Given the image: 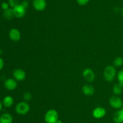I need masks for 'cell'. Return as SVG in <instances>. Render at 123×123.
I'll list each match as a JSON object with an SVG mask.
<instances>
[{
	"instance_id": "17",
	"label": "cell",
	"mask_w": 123,
	"mask_h": 123,
	"mask_svg": "<svg viewBox=\"0 0 123 123\" xmlns=\"http://www.w3.org/2000/svg\"><path fill=\"white\" fill-rule=\"evenodd\" d=\"M3 17L5 19L8 20H10L13 19L14 17V13H13V10L12 8H9L7 10H4L3 12Z\"/></svg>"
},
{
	"instance_id": "11",
	"label": "cell",
	"mask_w": 123,
	"mask_h": 123,
	"mask_svg": "<svg viewBox=\"0 0 123 123\" xmlns=\"http://www.w3.org/2000/svg\"><path fill=\"white\" fill-rule=\"evenodd\" d=\"M32 6L38 12H42L46 8V0H32Z\"/></svg>"
},
{
	"instance_id": "10",
	"label": "cell",
	"mask_w": 123,
	"mask_h": 123,
	"mask_svg": "<svg viewBox=\"0 0 123 123\" xmlns=\"http://www.w3.org/2000/svg\"><path fill=\"white\" fill-rule=\"evenodd\" d=\"M4 88L8 90H14L18 87V82L14 78H8L4 81Z\"/></svg>"
},
{
	"instance_id": "12",
	"label": "cell",
	"mask_w": 123,
	"mask_h": 123,
	"mask_svg": "<svg viewBox=\"0 0 123 123\" xmlns=\"http://www.w3.org/2000/svg\"><path fill=\"white\" fill-rule=\"evenodd\" d=\"M82 92L86 96H92L95 93V89L91 84H85L82 88Z\"/></svg>"
},
{
	"instance_id": "20",
	"label": "cell",
	"mask_w": 123,
	"mask_h": 123,
	"mask_svg": "<svg viewBox=\"0 0 123 123\" xmlns=\"http://www.w3.org/2000/svg\"><path fill=\"white\" fill-rule=\"evenodd\" d=\"M117 78L118 83L121 84L123 86V69L120 70L117 72Z\"/></svg>"
},
{
	"instance_id": "16",
	"label": "cell",
	"mask_w": 123,
	"mask_h": 123,
	"mask_svg": "<svg viewBox=\"0 0 123 123\" xmlns=\"http://www.w3.org/2000/svg\"><path fill=\"white\" fill-rule=\"evenodd\" d=\"M112 92L115 95L120 96L123 92V86L119 83L115 84L112 88Z\"/></svg>"
},
{
	"instance_id": "24",
	"label": "cell",
	"mask_w": 123,
	"mask_h": 123,
	"mask_svg": "<svg viewBox=\"0 0 123 123\" xmlns=\"http://www.w3.org/2000/svg\"><path fill=\"white\" fill-rule=\"evenodd\" d=\"M20 4L24 6L25 8H27L29 6V2L28 1H26V0H23V1L20 2Z\"/></svg>"
},
{
	"instance_id": "6",
	"label": "cell",
	"mask_w": 123,
	"mask_h": 123,
	"mask_svg": "<svg viewBox=\"0 0 123 123\" xmlns=\"http://www.w3.org/2000/svg\"><path fill=\"white\" fill-rule=\"evenodd\" d=\"M106 115V110L103 107H97L92 112V115L96 119H102Z\"/></svg>"
},
{
	"instance_id": "1",
	"label": "cell",
	"mask_w": 123,
	"mask_h": 123,
	"mask_svg": "<svg viewBox=\"0 0 123 123\" xmlns=\"http://www.w3.org/2000/svg\"><path fill=\"white\" fill-rule=\"evenodd\" d=\"M117 75V69L114 65H108L103 71V77L108 82H112Z\"/></svg>"
},
{
	"instance_id": "27",
	"label": "cell",
	"mask_w": 123,
	"mask_h": 123,
	"mask_svg": "<svg viewBox=\"0 0 123 123\" xmlns=\"http://www.w3.org/2000/svg\"><path fill=\"white\" fill-rule=\"evenodd\" d=\"M56 123H63V122H62L61 119H58V120L56 122Z\"/></svg>"
},
{
	"instance_id": "5",
	"label": "cell",
	"mask_w": 123,
	"mask_h": 123,
	"mask_svg": "<svg viewBox=\"0 0 123 123\" xmlns=\"http://www.w3.org/2000/svg\"><path fill=\"white\" fill-rule=\"evenodd\" d=\"M82 75L88 83H92L96 79V74L90 68L85 69L82 72Z\"/></svg>"
},
{
	"instance_id": "22",
	"label": "cell",
	"mask_w": 123,
	"mask_h": 123,
	"mask_svg": "<svg viewBox=\"0 0 123 123\" xmlns=\"http://www.w3.org/2000/svg\"><path fill=\"white\" fill-rule=\"evenodd\" d=\"M90 0H76V2L79 6H84L88 4Z\"/></svg>"
},
{
	"instance_id": "30",
	"label": "cell",
	"mask_w": 123,
	"mask_h": 123,
	"mask_svg": "<svg viewBox=\"0 0 123 123\" xmlns=\"http://www.w3.org/2000/svg\"><path fill=\"white\" fill-rule=\"evenodd\" d=\"M26 1H31V0H26Z\"/></svg>"
},
{
	"instance_id": "28",
	"label": "cell",
	"mask_w": 123,
	"mask_h": 123,
	"mask_svg": "<svg viewBox=\"0 0 123 123\" xmlns=\"http://www.w3.org/2000/svg\"><path fill=\"white\" fill-rule=\"evenodd\" d=\"M121 13H122V14L123 16V7L122 8V9H121Z\"/></svg>"
},
{
	"instance_id": "23",
	"label": "cell",
	"mask_w": 123,
	"mask_h": 123,
	"mask_svg": "<svg viewBox=\"0 0 123 123\" xmlns=\"http://www.w3.org/2000/svg\"><path fill=\"white\" fill-rule=\"evenodd\" d=\"M1 8H2L3 10H7L10 8V6L8 2H3L1 4Z\"/></svg>"
},
{
	"instance_id": "25",
	"label": "cell",
	"mask_w": 123,
	"mask_h": 123,
	"mask_svg": "<svg viewBox=\"0 0 123 123\" xmlns=\"http://www.w3.org/2000/svg\"><path fill=\"white\" fill-rule=\"evenodd\" d=\"M4 66V62L3 59L0 57V71L3 69Z\"/></svg>"
},
{
	"instance_id": "7",
	"label": "cell",
	"mask_w": 123,
	"mask_h": 123,
	"mask_svg": "<svg viewBox=\"0 0 123 123\" xmlns=\"http://www.w3.org/2000/svg\"><path fill=\"white\" fill-rule=\"evenodd\" d=\"M26 8L22 6L20 3V4L18 5L14 8H13L14 17L16 18H19V19L23 18L26 14Z\"/></svg>"
},
{
	"instance_id": "13",
	"label": "cell",
	"mask_w": 123,
	"mask_h": 123,
	"mask_svg": "<svg viewBox=\"0 0 123 123\" xmlns=\"http://www.w3.org/2000/svg\"><path fill=\"white\" fill-rule=\"evenodd\" d=\"M113 121L115 123H123V108L115 112L113 115Z\"/></svg>"
},
{
	"instance_id": "29",
	"label": "cell",
	"mask_w": 123,
	"mask_h": 123,
	"mask_svg": "<svg viewBox=\"0 0 123 123\" xmlns=\"http://www.w3.org/2000/svg\"><path fill=\"white\" fill-rule=\"evenodd\" d=\"M122 108H123V107H122Z\"/></svg>"
},
{
	"instance_id": "14",
	"label": "cell",
	"mask_w": 123,
	"mask_h": 123,
	"mask_svg": "<svg viewBox=\"0 0 123 123\" xmlns=\"http://www.w3.org/2000/svg\"><path fill=\"white\" fill-rule=\"evenodd\" d=\"M2 102L4 107H6V108H10V107H12L14 104V98L12 96L7 95L2 99Z\"/></svg>"
},
{
	"instance_id": "4",
	"label": "cell",
	"mask_w": 123,
	"mask_h": 123,
	"mask_svg": "<svg viewBox=\"0 0 123 123\" xmlns=\"http://www.w3.org/2000/svg\"><path fill=\"white\" fill-rule=\"evenodd\" d=\"M123 101L121 98L118 95H113L109 98V104L111 107L114 109L118 110L122 108Z\"/></svg>"
},
{
	"instance_id": "2",
	"label": "cell",
	"mask_w": 123,
	"mask_h": 123,
	"mask_svg": "<svg viewBox=\"0 0 123 123\" xmlns=\"http://www.w3.org/2000/svg\"><path fill=\"white\" fill-rule=\"evenodd\" d=\"M44 119L46 123H56L59 119L58 112L54 109H50L45 113Z\"/></svg>"
},
{
	"instance_id": "8",
	"label": "cell",
	"mask_w": 123,
	"mask_h": 123,
	"mask_svg": "<svg viewBox=\"0 0 123 123\" xmlns=\"http://www.w3.org/2000/svg\"><path fill=\"white\" fill-rule=\"evenodd\" d=\"M8 36L11 41L17 42L20 41L21 39V33L18 28H13L8 32Z\"/></svg>"
},
{
	"instance_id": "3",
	"label": "cell",
	"mask_w": 123,
	"mask_h": 123,
	"mask_svg": "<svg viewBox=\"0 0 123 123\" xmlns=\"http://www.w3.org/2000/svg\"><path fill=\"white\" fill-rule=\"evenodd\" d=\"M30 110V106L28 102L23 101L18 102L15 106V112L19 115H25Z\"/></svg>"
},
{
	"instance_id": "21",
	"label": "cell",
	"mask_w": 123,
	"mask_h": 123,
	"mask_svg": "<svg viewBox=\"0 0 123 123\" xmlns=\"http://www.w3.org/2000/svg\"><path fill=\"white\" fill-rule=\"evenodd\" d=\"M8 3L9 4L10 7L12 8H14V7H16L18 5L20 4L19 0H8Z\"/></svg>"
},
{
	"instance_id": "15",
	"label": "cell",
	"mask_w": 123,
	"mask_h": 123,
	"mask_svg": "<svg viewBox=\"0 0 123 123\" xmlns=\"http://www.w3.org/2000/svg\"><path fill=\"white\" fill-rule=\"evenodd\" d=\"M13 117L10 113H4L0 116V123H12Z\"/></svg>"
},
{
	"instance_id": "18",
	"label": "cell",
	"mask_w": 123,
	"mask_h": 123,
	"mask_svg": "<svg viewBox=\"0 0 123 123\" xmlns=\"http://www.w3.org/2000/svg\"><path fill=\"white\" fill-rule=\"evenodd\" d=\"M113 65L115 68H120L123 65V58L122 57H117L113 61Z\"/></svg>"
},
{
	"instance_id": "9",
	"label": "cell",
	"mask_w": 123,
	"mask_h": 123,
	"mask_svg": "<svg viewBox=\"0 0 123 123\" xmlns=\"http://www.w3.org/2000/svg\"><path fill=\"white\" fill-rule=\"evenodd\" d=\"M13 78L17 81V82H22L24 81L26 78V72L22 69H15L13 71Z\"/></svg>"
},
{
	"instance_id": "26",
	"label": "cell",
	"mask_w": 123,
	"mask_h": 123,
	"mask_svg": "<svg viewBox=\"0 0 123 123\" xmlns=\"http://www.w3.org/2000/svg\"><path fill=\"white\" fill-rule=\"evenodd\" d=\"M2 107H3V105H2V101L0 100V112H1V110H2Z\"/></svg>"
},
{
	"instance_id": "19",
	"label": "cell",
	"mask_w": 123,
	"mask_h": 123,
	"mask_svg": "<svg viewBox=\"0 0 123 123\" xmlns=\"http://www.w3.org/2000/svg\"><path fill=\"white\" fill-rule=\"evenodd\" d=\"M32 98V95L30 92L26 91L23 94V99L26 102H29V101H31Z\"/></svg>"
}]
</instances>
